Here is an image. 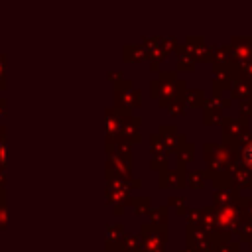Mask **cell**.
I'll return each instance as SVG.
<instances>
[{
    "mask_svg": "<svg viewBox=\"0 0 252 252\" xmlns=\"http://www.w3.org/2000/svg\"><path fill=\"white\" fill-rule=\"evenodd\" d=\"M244 159H246V163L252 167V144H250V146L244 150Z\"/></svg>",
    "mask_w": 252,
    "mask_h": 252,
    "instance_id": "1",
    "label": "cell"
}]
</instances>
